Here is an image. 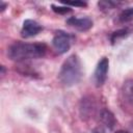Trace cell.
<instances>
[{
  "mask_svg": "<svg viewBox=\"0 0 133 133\" xmlns=\"http://www.w3.org/2000/svg\"><path fill=\"white\" fill-rule=\"evenodd\" d=\"M108 66H109V61L108 58L102 57L100 61L97 64V68L95 70L94 74V79L97 84V86H101L107 78V73H108Z\"/></svg>",
  "mask_w": 133,
  "mask_h": 133,
  "instance_id": "4",
  "label": "cell"
},
{
  "mask_svg": "<svg viewBox=\"0 0 133 133\" xmlns=\"http://www.w3.org/2000/svg\"><path fill=\"white\" fill-rule=\"evenodd\" d=\"M64 3L66 5H72V6H86V2L83 1H68Z\"/></svg>",
  "mask_w": 133,
  "mask_h": 133,
  "instance_id": "11",
  "label": "cell"
},
{
  "mask_svg": "<svg viewBox=\"0 0 133 133\" xmlns=\"http://www.w3.org/2000/svg\"><path fill=\"white\" fill-rule=\"evenodd\" d=\"M43 29L42 25H39L36 21L34 20H25L22 26V30H21V34L23 37H31L36 35L38 32H41Z\"/></svg>",
  "mask_w": 133,
  "mask_h": 133,
  "instance_id": "5",
  "label": "cell"
},
{
  "mask_svg": "<svg viewBox=\"0 0 133 133\" xmlns=\"http://www.w3.org/2000/svg\"><path fill=\"white\" fill-rule=\"evenodd\" d=\"M52 9L57 12V14H60V15H63V14H66V12H70L72 9L69 8V7H65V6H55V5H52Z\"/></svg>",
  "mask_w": 133,
  "mask_h": 133,
  "instance_id": "10",
  "label": "cell"
},
{
  "mask_svg": "<svg viewBox=\"0 0 133 133\" xmlns=\"http://www.w3.org/2000/svg\"><path fill=\"white\" fill-rule=\"evenodd\" d=\"M82 75V66L79 57L75 54L69 56L62 63L58 77L61 83L66 86H72L79 82Z\"/></svg>",
  "mask_w": 133,
  "mask_h": 133,
  "instance_id": "2",
  "label": "cell"
},
{
  "mask_svg": "<svg viewBox=\"0 0 133 133\" xmlns=\"http://www.w3.org/2000/svg\"><path fill=\"white\" fill-rule=\"evenodd\" d=\"M47 47L45 44L34 43H16L11 45L8 49V57L16 61H22L26 59L39 58L45 55Z\"/></svg>",
  "mask_w": 133,
  "mask_h": 133,
  "instance_id": "1",
  "label": "cell"
},
{
  "mask_svg": "<svg viewBox=\"0 0 133 133\" xmlns=\"http://www.w3.org/2000/svg\"><path fill=\"white\" fill-rule=\"evenodd\" d=\"M129 33V30L128 29H119V30H117V31H115V32H113L112 33V35H111V42H112V44L113 43H115V42H117L119 38H123V37H125L127 34Z\"/></svg>",
  "mask_w": 133,
  "mask_h": 133,
  "instance_id": "8",
  "label": "cell"
},
{
  "mask_svg": "<svg viewBox=\"0 0 133 133\" xmlns=\"http://www.w3.org/2000/svg\"><path fill=\"white\" fill-rule=\"evenodd\" d=\"M66 24L73 28H76L77 30L80 31H86L92 26V21L85 17V18H76V17H71L66 20Z\"/></svg>",
  "mask_w": 133,
  "mask_h": 133,
  "instance_id": "6",
  "label": "cell"
},
{
  "mask_svg": "<svg viewBox=\"0 0 133 133\" xmlns=\"http://www.w3.org/2000/svg\"><path fill=\"white\" fill-rule=\"evenodd\" d=\"M102 118H103V121L106 123L107 126H110V127L113 126V124H114V118H113V115H112L109 111H107V110L103 111V113H102Z\"/></svg>",
  "mask_w": 133,
  "mask_h": 133,
  "instance_id": "9",
  "label": "cell"
},
{
  "mask_svg": "<svg viewBox=\"0 0 133 133\" xmlns=\"http://www.w3.org/2000/svg\"><path fill=\"white\" fill-rule=\"evenodd\" d=\"M72 41H73V36L70 35L69 33H65L63 31H57L53 37L52 45L57 53L62 54L70 49Z\"/></svg>",
  "mask_w": 133,
  "mask_h": 133,
  "instance_id": "3",
  "label": "cell"
},
{
  "mask_svg": "<svg viewBox=\"0 0 133 133\" xmlns=\"http://www.w3.org/2000/svg\"><path fill=\"white\" fill-rule=\"evenodd\" d=\"M115 133H127V132H126V131H122V130H121V131H117V132H115Z\"/></svg>",
  "mask_w": 133,
  "mask_h": 133,
  "instance_id": "12",
  "label": "cell"
},
{
  "mask_svg": "<svg viewBox=\"0 0 133 133\" xmlns=\"http://www.w3.org/2000/svg\"><path fill=\"white\" fill-rule=\"evenodd\" d=\"M133 20V7H129L125 10L122 11V14L119 15V21L125 23V22H129Z\"/></svg>",
  "mask_w": 133,
  "mask_h": 133,
  "instance_id": "7",
  "label": "cell"
}]
</instances>
